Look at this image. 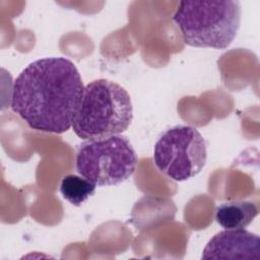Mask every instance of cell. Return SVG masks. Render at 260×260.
<instances>
[{
	"instance_id": "6da1fadb",
	"label": "cell",
	"mask_w": 260,
	"mask_h": 260,
	"mask_svg": "<svg viewBox=\"0 0 260 260\" xmlns=\"http://www.w3.org/2000/svg\"><path fill=\"white\" fill-rule=\"evenodd\" d=\"M83 89L72 61L42 58L29 63L15 78L10 107L29 128L62 134L72 127Z\"/></svg>"
},
{
	"instance_id": "7a4b0ae2",
	"label": "cell",
	"mask_w": 260,
	"mask_h": 260,
	"mask_svg": "<svg viewBox=\"0 0 260 260\" xmlns=\"http://www.w3.org/2000/svg\"><path fill=\"white\" fill-rule=\"evenodd\" d=\"M132 119L133 107L128 91L102 78L84 86L72 128L81 139H100L123 133Z\"/></svg>"
},
{
	"instance_id": "3957f363",
	"label": "cell",
	"mask_w": 260,
	"mask_h": 260,
	"mask_svg": "<svg viewBox=\"0 0 260 260\" xmlns=\"http://www.w3.org/2000/svg\"><path fill=\"white\" fill-rule=\"evenodd\" d=\"M184 43L196 48L226 49L241 23L239 1H182L173 16Z\"/></svg>"
},
{
	"instance_id": "277c9868",
	"label": "cell",
	"mask_w": 260,
	"mask_h": 260,
	"mask_svg": "<svg viewBox=\"0 0 260 260\" xmlns=\"http://www.w3.org/2000/svg\"><path fill=\"white\" fill-rule=\"evenodd\" d=\"M136 167V152L122 134L86 140L76 151L77 173L95 186L121 184L135 173Z\"/></svg>"
},
{
	"instance_id": "5b68a950",
	"label": "cell",
	"mask_w": 260,
	"mask_h": 260,
	"mask_svg": "<svg viewBox=\"0 0 260 260\" xmlns=\"http://www.w3.org/2000/svg\"><path fill=\"white\" fill-rule=\"evenodd\" d=\"M207 158L206 143L201 133L192 126L177 125L158 138L153 149L157 170L176 182L197 176Z\"/></svg>"
},
{
	"instance_id": "8992f818",
	"label": "cell",
	"mask_w": 260,
	"mask_h": 260,
	"mask_svg": "<svg viewBox=\"0 0 260 260\" xmlns=\"http://www.w3.org/2000/svg\"><path fill=\"white\" fill-rule=\"evenodd\" d=\"M202 259H259V236L241 230H223L214 235L202 252Z\"/></svg>"
},
{
	"instance_id": "52a82bcc",
	"label": "cell",
	"mask_w": 260,
	"mask_h": 260,
	"mask_svg": "<svg viewBox=\"0 0 260 260\" xmlns=\"http://www.w3.org/2000/svg\"><path fill=\"white\" fill-rule=\"evenodd\" d=\"M257 215V204L248 200L223 202L215 209V220L224 230L245 229Z\"/></svg>"
},
{
	"instance_id": "ba28073f",
	"label": "cell",
	"mask_w": 260,
	"mask_h": 260,
	"mask_svg": "<svg viewBox=\"0 0 260 260\" xmlns=\"http://www.w3.org/2000/svg\"><path fill=\"white\" fill-rule=\"evenodd\" d=\"M95 185L82 176L66 175L60 183V193L64 199L74 206L85 202L95 192Z\"/></svg>"
}]
</instances>
